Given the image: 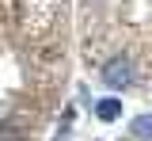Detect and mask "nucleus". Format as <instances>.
<instances>
[{
	"label": "nucleus",
	"instance_id": "obj_1",
	"mask_svg": "<svg viewBox=\"0 0 152 141\" xmlns=\"http://www.w3.org/2000/svg\"><path fill=\"white\" fill-rule=\"evenodd\" d=\"M133 76H137V73H133V61L129 57H114V61L103 65V80L110 84V88H129Z\"/></svg>",
	"mask_w": 152,
	"mask_h": 141
},
{
	"label": "nucleus",
	"instance_id": "obj_2",
	"mask_svg": "<svg viewBox=\"0 0 152 141\" xmlns=\"http://www.w3.org/2000/svg\"><path fill=\"white\" fill-rule=\"evenodd\" d=\"M118 115H122V103H118V99H103V103H99V118H103V122L118 118Z\"/></svg>",
	"mask_w": 152,
	"mask_h": 141
},
{
	"label": "nucleus",
	"instance_id": "obj_3",
	"mask_svg": "<svg viewBox=\"0 0 152 141\" xmlns=\"http://www.w3.org/2000/svg\"><path fill=\"white\" fill-rule=\"evenodd\" d=\"M133 134H137V137H152V115L133 118Z\"/></svg>",
	"mask_w": 152,
	"mask_h": 141
}]
</instances>
